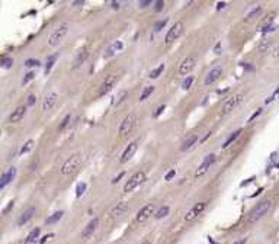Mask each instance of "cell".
<instances>
[{
    "label": "cell",
    "instance_id": "484cf974",
    "mask_svg": "<svg viewBox=\"0 0 279 244\" xmlns=\"http://www.w3.org/2000/svg\"><path fill=\"white\" fill-rule=\"evenodd\" d=\"M57 57H58L57 54H54V55H51V57H48V60H46V64H45V68H44V73H45V76H46V74H50L51 68L54 67V64H55V60H57Z\"/></svg>",
    "mask_w": 279,
    "mask_h": 244
},
{
    "label": "cell",
    "instance_id": "5bb4252c",
    "mask_svg": "<svg viewBox=\"0 0 279 244\" xmlns=\"http://www.w3.org/2000/svg\"><path fill=\"white\" fill-rule=\"evenodd\" d=\"M221 74H223V68H221V67L212 68L211 71H209V73L207 74V77H205V80H203V84H205V86H209V84L215 83V81L221 77Z\"/></svg>",
    "mask_w": 279,
    "mask_h": 244
},
{
    "label": "cell",
    "instance_id": "44dd1931",
    "mask_svg": "<svg viewBox=\"0 0 279 244\" xmlns=\"http://www.w3.org/2000/svg\"><path fill=\"white\" fill-rule=\"evenodd\" d=\"M87 57H89L87 51H86V50H81L80 52L77 54L76 58H74V61H73V68H77V67H80L81 64H85V61L87 60Z\"/></svg>",
    "mask_w": 279,
    "mask_h": 244
},
{
    "label": "cell",
    "instance_id": "ac0fdd59",
    "mask_svg": "<svg viewBox=\"0 0 279 244\" xmlns=\"http://www.w3.org/2000/svg\"><path fill=\"white\" fill-rule=\"evenodd\" d=\"M128 211V205H127V202H119V203H116V205L110 209V212H109V215L112 217V218H118V217H122L125 212Z\"/></svg>",
    "mask_w": 279,
    "mask_h": 244
},
{
    "label": "cell",
    "instance_id": "d6986e66",
    "mask_svg": "<svg viewBox=\"0 0 279 244\" xmlns=\"http://www.w3.org/2000/svg\"><path fill=\"white\" fill-rule=\"evenodd\" d=\"M34 215H35V208H34V206H29L28 209H25L21 214V217H19V219H17V225H25L28 221L32 219Z\"/></svg>",
    "mask_w": 279,
    "mask_h": 244
},
{
    "label": "cell",
    "instance_id": "cb8c5ba5",
    "mask_svg": "<svg viewBox=\"0 0 279 244\" xmlns=\"http://www.w3.org/2000/svg\"><path fill=\"white\" fill-rule=\"evenodd\" d=\"M196 141H198V137H196V135H192V137H189V138H188L185 143L182 144L180 150H182V151H188V150H190V148L196 144Z\"/></svg>",
    "mask_w": 279,
    "mask_h": 244
},
{
    "label": "cell",
    "instance_id": "6da1fadb",
    "mask_svg": "<svg viewBox=\"0 0 279 244\" xmlns=\"http://www.w3.org/2000/svg\"><path fill=\"white\" fill-rule=\"evenodd\" d=\"M272 209V201H263V202L257 203L249 214V221L250 222H256L259 219H262L265 215L269 214V211Z\"/></svg>",
    "mask_w": 279,
    "mask_h": 244
},
{
    "label": "cell",
    "instance_id": "816d5d0a",
    "mask_svg": "<svg viewBox=\"0 0 279 244\" xmlns=\"http://www.w3.org/2000/svg\"><path fill=\"white\" fill-rule=\"evenodd\" d=\"M252 180H254L253 177H250V179H247V180H246V182H241V185H240V186H241V188H244V186H247V185H249V183H250V182H252Z\"/></svg>",
    "mask_w": 279,
    "mask_h": 244
},
{
    "label": "cell",
    "instance_id": "f546056e",
    "mask_svg": "<svg viewBox=\"0 0 279 244\" xmlns=\"http://www.w3.org/2000/svg\"><path fill=\"white\" fill-rule=\"evenodd\" d=\"M164 67H166L164 64H160L159 67H157V68H154V70H153V71L150 73V77H151V79H157V77L160 76L161 73L164 71Z\"/></svg>",
    "mask_w": 279,
    "mask_h": 244
},
{
    "label": "cell",
    "instance_id": "2e32d148",
    "mask_svg": "<svg viewBox=\"0 0 279 244\" xmlns=\"http://www.w3.org/2000/svg\"><path fill=\"white\" fill-rule=\"evenodd\" d=\"M137 141H132V143L128 144V147L125 148V151L122 153V156H121V163H127L128 160H131V157L134 156V153L137 151Z\"/></svg>",
    "mask_w": 279,
    "mask_h": 244
},
{
    "label": "cell",
    "instance_id": "94428289",
    "mask_svg": "<svg viewBox=\"0 0 279 244\" xmlns=\"http://www.w3.org/2000/svg\"><path fill=\"white\" fill-rule=\"evenodd\" d=\"M276 167H278V168H279V164H278V166H276Z\"/></svg>",
    "mask_w": 279,
    "mask_h": 244
},
{
    "label": "cell",
    "instance_id": "1f68e13d",
    "mask_svg": "<svg viewBox=\"0 0 279 244\" xmlns=\"http://www.w3.org/2000/svg\"><path fill=\"white\" fill-rule=\"evenodd\" d=\"M86 188H87L86 183H79V185H77V188H76V196H77V198H80L81 195L85 193Z\"/></svg>",
    "mask_w": 279,
    "mask_h": 244
},
{
    "label": "cell",
    "instance_id": "7a4b0ae2",
    "mask_svg": "<svg viewBox=\"0 0 279 244\" xmlns=\"http://www.w3.org/2000/svg\"><path fill=\"white\" fill-rule=\"evenodd\" d=\"M80 164H81V156L80 154H73L70 159H67V160L63 163L60 173L64 174V176H66V174H70V173L76 172Z\"/></svg>",
    "mask_w": 279,
    "mask_h": 244
},
{
    "label": "cell",
    "instance_id": "f907efd6",
    "mask_svg": "<svg viewBox=\"0 0 279 244\" xmlns=\"http://www.w3.org/2000/svg\"><path fill=\"white\" fill-rule=\"evenodd\" d=\"M122 176H124V172H122V173H119V174H118V176H116V177H114V180H112V183H118V182H119V179H121V177H122Z\"/></svg>",
    "mask_w": 279,
    "mask_h": 244
},
{
    "label": "cell",
    "instance_id": "d4e9b609",
    "mask_svg": "<svg viewBox=\"0 0 279 244\" xmlns=\"http://www.w3.org/2000/svg\"><path fill=\"white\" fill-rule=\"evenodd\" d=\"M122 42L121 41H118V42H115V44H112V45L108 48V51H106V54H105V57L106 58H109V57H112V55L115 54V51H119V50H122Z\"/></svg>",
    "mask_w": 279,
    "mask_h": 244
},
{
    "label": "cell",
    "instance_id": "680465c9",
    "mask_svg": "<svg viewBox=\"0 0 279 244\" xmlns=\"http://www.w3.org/2000/svg\"><path fill=\"white\" fill-rule=\"evenodd\" d=\"M243 67H244L246 70H252V67H250V66H247V64H243Z\"/></svg>",
    "mask_w": 279,
    "mask_h": 244
},
{
    "label": "cell",
    "instance_id": "83f0119b",
    "mask_svg": "<svg viewBox=\"0 0 279 244\" xmlns=\"http://www.w3.org/2000/svg\"><path fill=\"white\" fill-rule=\"evenodd\" d=\"M169 206H161L160 209L156 212V215H154V218L156 219H161V218H164V217H167V214H169Z\"/></svg>",
    "mask_w": 279,
    "mask_h": 244
},
{
    "label": "cell",
    "instance_id": "4dcf8cb0",
    "mask_svg": "<svg viewBox=\"0 0 279 244\" xmlns=\"http://www.w3.org/2000/svg\"><path fill=\"white\" fill-rule=\"evenodd\" d=\"M32 147H34V141L32 139H28L25 144H23V147L21 148V154H25V153H29L31 150H32Z\"/></svg>",
    "mask_w": 279,
    "mask_h": 244
},
{
    "label": "cell",
    "instance_id": "d590c367",
    "mask_svg": "<svg viewBox=\"0 0 279 244\" xmlns=\"http://www.w3.org/2000/svg\"><path fill=\"white\" fill-rule=\"evenodd\" d=\"M12 66H13V60L9 58V57H4L3 61H2V67H3V68H9V67H12Z\"/></svg>",
    "mask_w": 279,
    "mask_h": 244
},
{
    "label": "cell",
    "instance_id": "f1b7e54d",
    "mask_svg": "<svg viewBox=\"0 0 279 244\" xmlns=\"http://www.w3.org/2000/svg\"><path fill=\"white\" fill-rule=\"evenodd\" d=\"M153 92H154V86H148V87H145V89L143 90V93L140 95V100H141V102L145 100V99H147V97L150 96V95H151Z\"/></svg>",
    "mask_w": 279,
    "mask_h": 244
},
{
    "label": "cell",
    "instance_id": "7dc6e473",
    "mask_svg": "<svg viewBox=\"0 0 279 244\" xmlns=\"http://www.w3.org/2000/svg\"><path fill=\"white\" fill-rule=\"evenodd\" d=\"M278 93H279V87L276 89V90H275V93H273V95H272V96L269 97V99H266V103H271V102L273 100V99H275V96H276V95H278Z\"/></svg>",
    "mask_w": 279,
    "mask_h": 244
},
{
    "label": "cell",
    "instance_id": "7bdbcfd3",
    "mask_svg": "<svg viewBox=\"0 0 279 244\" xmlns=\"http://www.w3.org/2000/svg\"><path fill=\"white\" fill-rule=\"evenodd\" d=\"M148 4H151V0H144V2H138V6H140L141 9L147 7Z\"/></svg>",
    "mask_w": 279,
    "mask_h": 244
},
{
    "label": "cell",
    "instance_id": "8fae6325",
    "mask_svg": "<svg viewBox=\"0 0 279 244\" xmlns=\"http://www.w3.org/2000/svg\"><path fill=\"white\" fill-rule=\"evenodd\" d=\"M116 81H118L116 76H115V74H109V76L105 79V81L102 83L100 90H99V95H100V96H103V95H106L108 92H110V90H112V87H114L115 84H116Z\"/></svg>",
    "mask_w": 279,
    "mask_h": 244
},
{
    "label": "cell",
    "instance_id": "7402d4cb",
    "mask_svg": "<svg viewBox=\"0 0 279 244\" xmlns=\"http://www.w3.org/2000/svg\"><path fill=\"white\" fill-rule=\"evenodd\" d=\"M39 232H41V230H39L38 227L34 228V230L28 234V237H26V240L23 244H37L38 243V238H39Z\"/></svg>",
    "mask_w": 279,
    "mask_h": 244
},
{
    "label": "cell",
    "instance_id": "30bf717a",
    "mask_svg": "<svg viewBox=\"0 0 279 244\" xmlns=\"http://www.w3.org/2000/svg\"><path fill=\"white\" fill-rule=\"evenodd\" d=\"M215 160H217L215 154H209V156H207L205 159H203L202 164H201V166L198 167V170H196V173H195V176H196V177L203 176V174H205V173L209 170V167H211L212 164L215 163Z\"/></svg>",
    "mask_w": 279,
    "mask_h": 244
},
{
    "label": "cell",
    "instance_id": "d6a6232c",
    "mask_svg": "<svg viewBox=\"0 0 279 244\" xmlns=\"http://www.w3.org/2000/svg\"><path fill=\"white\" fill-rule=\"evenodd\" d=\"M25 66L26 67H39L41 63H39V60H34V58H29L25 61Z\"/></svg>",
    "mask_w": 279,
    "mask_h": 244
},
{
    "label": "cell",
    "instance_id": "db71d44e",
    "mask_svg": "<svg viewBox=\"0 0 279 244\" xmlns=\"http://www.w3.org/2000/svg\"><path fill=\"white\" fill-rule=\"evenodd\" d=\"M119 2H110V6H112V7L114 9H119Z\"/></svg>",
    "mask_w": 279,
    "mask_h": 244
},
{
    "label": "cell",
    "instance_id": "4316f807",
    "mask_svg": "<svg viewBox=\"0 0 279 244\" xmlns=\"http://www.w3.org/2000/svg\"><path fill=\"white\" fill-rule=\"evenodd\" d=\"M240 134H241V129H237L236 132H232V135H230L228 138L225 139V143L223 144V148H228L230 145H231V143H234V141L237 139V137H238Z\"/></svg>",
    "mask_w": 279,
    "mask_h": 244
},
{
    "label": "cell",
    "instance_id": "5b68a950",
    "mask_svg": "<svg viewBox=\"0 0 279 244\" xmlns=\"http://www.w3.org/2000/svg\"><path fill=\"white\" fill-rule=\"evenodd\" d=\"M137 125V116L135 114H130L127 115L124 121L121 122V126H119V134L121 135H128L131 134V131L134 129V126Z\"/></svg>",
    "mask_w": 279,
    "mask_h": 244
},
{
    "label": "cell",
    "instance_id": "11a10c76",
    "mask_svg": "<svg viewBox=\"0 0 279 244\" xmlns=\"http://www.w3.org/2000/svg\"><path fill=\"white\" fill-rule=\"evenodd\" d=\"M80 4H85L83 0H77V2H73V6H80Z\"/></svg>",
    "mask_w": 279,
    "mask_h": 244
},
{
    "label": "cell",
    "instance_id": "6f0895ef",
    "mask_svg": "<svg viewBox=\"0 0 279 244\" xmlns=\"http://www.w3.org/2000/svg\"><path fill=\"white\" fill-rule=\"evenodd\" d=\"M246 243V238H243V240H240V241H236L234 244H244Z\"/></svg>",
    "mask_w": 279,
    "mask_h": 244
},
{
    "label": "cell",
    "instance_id": "603a6c76",
    "mask_svg": "<svg viewBox=\"0 0 279 244\" xmlns=\"http://www.w3.org/2000/svg\"><path fill=\"white\" fill-rule=\"evenodd\" d=\"M63 215H64V212L63 211H58V212H54L52 215H50L48 218L45 219V224L46 225H52V224H55V222H58L60 219L63 218Z\"/></svg>",
    "mask_w": 279,
    "mask_h": 244
},
{
    "label": "cell",
    "instance_id": "60d3db41",
    "mask_svg": "<svg viewBox=\"0 0 279 244\" xmlns=\"http://www.w3.org/2000/svg\"><path fill=\"white\" fill-rule=\"evenodd\" d=\"M174 174H176V170H174V168H172L170 172H167V173H166L164 179H166V180H172V179H173V177H174Z\"/></svg>",
    "mask_w": 279,
    "mask_h": 244
},
{
    "label": "cell",
    "instance_id": "6125c7cd",
    "mask_svg": "<svg viewBox=\"0 0 279 244\" xmlns=\"http://www.w3.org/2000/svg\"><path fill=\"white\" fill-rule=\"evenodd\" d=\"M278 54H279V52H278Z\"/></svg>",
    "mask_w": 279,
    "mask_h": 244
},
{
    "label": "cell",
    "instance_id": "8d00e7d4",
    "mask_svg": "<svg viewBox=\"0 0 279 244\" xmlns=\"http://www.w3.org/2000/svg\"><path fill=\"white\" fill-rule=\"evenodd\" d=\"M34 77H35V73H34V71L26 73L25 77H23V80H22V84H28L31 80H32V79H34Z\"/></svg>",
    "mask_w": 279,
    "mask_h": 244
},
{
    "label": "cell",
    "instance_id": "c3c4849f",
    "mask_svg": "<svg viewBox=\"0 0 279 244\" xmlns=\"http://www.w3.org/2000/svg\"><path fill=\"white\" fill-rule=\"evenodd\" d=\"M166 109V105H163V106H160V108H159V109L156 110V114H154V116H159V115L161 114V112H163V110Z\"/></svg>",
    "mask_w": 279,
    "mask_h": 244
},
{
    "label": "cell",
    "instance_id": "e575fe53",
    "mask_svg": "<svg viewBox=\"0 0 279 244\" xmlns=\"http://www.w3.org/2000/svg\"><path fill=\"white\" fill-rule=\"evenodd\" d=\"M167 21H169V19H163V21H159L156 23V25H154V31H156V32H159V31H161L163 29V28H164L166 26V23H167Z\"/></svg>",
    "mask_w": 279,
    "mask_h": 244
},
{
    "label": "cell",
    "instance_id": "ee69618b",
    "mask_svg": "<svg viewBox=\"0 0 279 244\" xmlns=\"http://www.w3.org/2000/svg\"><path fill=\"white\" fill-rule=\"evenodd\" d=\"M163 6H164V2H163V0L156 2V10H157V12H160L161 9H163Z\"/></svg>",
    "mask_w": 279,
    "mask_h": 244
},
{
    "label": "cell",
    "instance_id": "8992f818",
    "mask_svg": "<svg viewBox=\"0 0 279 244\" xmlns=\"http://www.w3.org/2000/svg\"><path fill=\"white\" fill-rule=\"evenodd\" d=\"M145 180V173L144 172H138L135 173L134 176L130 177V180H127V183L124 185V192H132V190L135 189L137 186H140L143 182Z\"/></svg>",
    "mask_w": 279,
    "mask_h": 244
},
{
    "label": "cell",
    "instance_id": "ab89813d",
    "mask_svg": "<svg viewBox=\"0 0 279 244\" xmlns=\"http://www.w3.org/2000/svg\"><path fill=\"white\" fill-rule=\"evenodd\" d=\"M35 102H37V96H35V95H29V96H28V100H26V105L32 106Z\"/></svg>",
    "mask_w": 279,
    "mask_h": 244
},
{
    "label": "cell",
    "instance_id": "836d02e7",
    "mask_svg": "<svg viewBox=\"0 0 279 244\" xmlns=\"http://www.w3.org/2000/svg\"><path fill=\"white\" fill-rule=\"evenodd\" d=\"M192 83H193V77L192 76H189V77H186L185 80H183V83H182V89H185V90H188V89L192 86Z\"/></svg>",
    "mask_w": 279,
    "mask_h": 244
},
{
    "label": "cell",
    "instance_id": "bcb514c9",
    "mask_svg": "<svg viewBox=\"0 0 279 244\" xmlns=\"http://www.w3.org/2000/svg\"><path fill=\"white\" fill-rule=\"evenodd\" d=\"M125 97H127V93H125V92H122V93H121V95H119L118 100H116V105H119L121 102H124V99H125Z\"/></svg>",
    "mask_w": 279,
    "mask_h": 244
},
{
    "label": "cell",
    "instance_id": "277c9868",
    "mask_svg": "<svg viewBox=\"0 0 279 244\" xmlns=\"http://www.w3.org/2000/svg\"><path fill=\"white\" fill-rule=\"evenodd\" d=\"M183 34V23L182 22H176L169 31H167V34H166V38H164V42L169 45L172 42L178 41L180 38V35Z\"/></svg>",
    "mask_w": 279,
    "mask_h": 244
},
{
    "label": "cell",
    "instance_id": "91938a15",
    "mask_svg": "<svg viewBox=\"0 0 279 244\" xmlns=\"http://www.w3.org/2000/svg\"><path fill=\"white\" fill-rule=\"evenodd\" d=\"M143 244H151V243H150V241H144Z\"/></svg>",
    "mask_w": 279,
    "mask_h": 244
},
{
    "label": "cell",
    "instance_id": "3957f363",
    "mask_svg": "<svg viewBox=\"0 0 279 244\" xmlns=\"http://www.w3.org/2000/svg\"><path fill=\"white\" fill-rule=\"evenodd\" d=\"M68 23H61V25L57 28V29L52 32V34L50 35V38H48V45L50 46H55V45H58L60 42H61V39L67 35L68 32Z\"/></svg>",
    "mask_w": 279,
    "mask_h": 244
},
{
    "label": "cell",
    "instance_id": "74e56055",
    "mask_svg": "<svg viewBox=\"0 0 279 244\" xmlns=\"http://www.w3.org/2000/svg\"><path fill=\"white\" fill-rule=\"evenodd\" d=\"M70 121H71V115H67V116L63 119V122H61V125H60V129H64V128H66V126L70 124Z\"/></svg>",
    "mask_w": 279,
    "mask_h": 244
},
{
    "label": "cell",
    "instance_id": "9c48e42d",
    "mask_svg": "<svg viewBox=\"0 0 279 244\" xmlns=\"http://www.w3.org/2000/svg\"><path fill=\"white\" fill-rule=\"evenodd\" d=\"M205 206H207V202H198V203H195L192 208H190L188 212H186L185 215V221L186 222H190V221H193L198 215L202 214V211L205 209Z\"/></svg>",
    "mask_w": 279,
    "mask_h": 244
},
{
    "label": "cell",
    "instance_id": "4fadbf2b",
    "mask_svg": "<svg viewBox=\"0 0 279 244\" xmlns=\"http://www.w3.org/2000/svg\"><path fill=\"white\" fill-rule=\"evenodd\" d=\"M57 100H58V95H57V93H54V92L48 93L42 100V110L46 112V110L52 109L55 106V103H57Z\"/></svg>",
    "mask_w": 279,
    "mask_h": 244
},
{
    "label": "cell",
    "instance_id": "f5cc1de1",
    "mask_svg": "<svg viewBox=\"0 0 279 244\" xmlns=\"http://www.w3.org/2000/svg\"><path fill=\"white\" fill-rule=\"evenodd\" d=\"M225 7V2H220V3H217V9L220 10V9H224Z\"/></svg>",
    "mask_w": 279,
    "mask_h": 244
},
{
    "label": "cell",
    "instance_id": "7c38bea8",
    "mask_svg": "<svg viewBox=\"0 0 279 244\" xmlns=\"http://www.w3.org/2000/svg\"><path fill=\"white\" fill-rule=\"evenodd\" d=\"M195 64H196V60H195L193 57H186L182 63H180V66H179V73H180L182 76H186L189 71L193 70Z\"/></svg>",
    "mask_w": 279,
    "mask_h": 244
},
{
    "label": "cell",
    "instance_id": "9a60e30c",
    "mask_svg": "<svg viewBox=\"0 0 279 244\" xmlns=\"http://www.w3.org/2000/svg\"><path fill=\"white\" fill-rule=\"evenodd\" d=\"M15 176H16V168L15 167H10L6 173H3V174H2V179H0V189H4V188L15 179Z\"/></svg>",
    "mask_w": 279,
    "mask_h": 244
},
{
    "label": "cell",
    "instance_id": "b9f144b4",
    "mask_svg": "<svg viewBox=\"0 0 279 244\" xmlns=\"http://www.w3.org/2000/svg\"><path fill=\"white\" fill-rule=\"evenodd\" d=\"M260 114H262V109H257V110H256V112H254V114H253V115H252V116H250V118H249V122H253L254 119L257 118V116H259V115H260Z\"/></svg>",
    "mask_w": 279,
    "mask_h": 244
},
{
    "label": "cell",
    "instance_id": "ba28073f",
    "mask_svg": "<svg viewBox=\"0 0 279 244\" xmlns=\"http://www.w3.org/2000/svg\"><path fill=\"white\" fill-rule=\"evenodd\" d=\"M243 99H244V96L240 95V93H238V95H234L232 97H230L228 100L224 103V106H223V114L227 115V114H230L231 110H234L237 106L243 102Z\"/></svg>",
    "mask_w": 279,
    "mask_h": 244
},
{
    "label": "cell",
    "instance_id": "681fc988",
    "mask_svg": "<svg viewBox=\"0 0 279 244\" xmlns=\"http://www.w3.org/2000/svg\"><path fill=\"white\" fill-rule=\"evenodd\" d=\"M214 52H215V54H220V52H221V44H220V42H218V44L215 45V48H214Z\"/></svg>",
    "mask_w": 279,
    "mask_h": 244
},
{
    "label": "cell",
    "instance_id": "f35d334b",
    "mask_svg": "<svg viewBox=\"0 0 279 244\" xmlns=\"http://www.w3.org/2000/svg\"><path fill=\"white\" fill-rule=\"evenodd\" d=\"M260 10H262V7H260V6H257L256 9H253V10H252V12L247 15V19H250V17H253V16H256V15H259V13H260Z\"/></svg>",
    "mask_w": 279,
    "mask_h": 244
},
{
    "label": "cell",
    "instance_id": "52a82bcc",
    "mask_svg": "<svg viewBox=\"0 0 279 244\" xmlns=\"http://www.w3.org/2000/svg\"><path fill=\"white\" fill-rule=\"evenodd\" d=\"M151 215H156V206L153 205V203L143 206L138 211V214H137V222L140 224L145 222V221H148V219L151 218Z\"/></svg>",
    "mask_w": 279,
    "mask_h": 244
},
{
    "label": "cell",
    "instance_id": "9f6ffc18",
    "mask_svg": "<svg viewBox=\"0 0 279 244\" xmlns=\"http://www.w3.org/2000/svg\"><path fill=\"white\" fill-rule=\"evenodd\" d=\"M10 208H13V201H12V202H9L7 208H6V209H4V211H3V212H4V214H6V212H7V211H9V209H10Z\"/></svg>",
    "mask_w": 279,
    "mask_h": 244
},
{
    "label": "cell",
    "instance_id": "ffe728a7",
    "mask_svg": "<svg viewBox=\"0 0 279 244\" xmlns=\"http://www.w3.org/2000/svg\"><path fill=\"white\" fill-rule=\"evenodd\" d=\"M97 225H99V219H97V218H93L92 221H90V222L85 227V230L81 231V236L85 237V238H86V237H89V236H92L93 232H95V230L97 228Z\"/></svg>",
    "mask_w": 279,
    "mask_h": 244
},
{
    "label": "cell",
    "instance_id": "e0dca14e",
    "mask_svg": "<svg viewBox=\"0 0 279 244\" xmlns=\"http://www.w3.org/2000/svg\"><path fill=\"white\" fill-rule=\"evenodd\" d=\"M26 115V106H17L16 109L13 110L10 116H9V122H12V124H16L19 122L23 116Z\"/></svg>",
    "mask_w": 279,
    "mask_h": 244
},
{
    "label": "cell",
    "instance_id": "f6af8a7d",
    "mask_svg": "<svg viewBox=\"0 0 279 244\" xmlns=\"http://www.w3.org/2000/svg\"><path fill=\"white\" fill-rule=\"evenodd\" d=\"M52 237H54V234H48V236L42 237V240L39 241V244H45V243H46V241L50 240V238H52Z\"/></svg>",
    "mask_w": 279,
    "mask_h": 244
}]
</instances>
